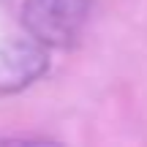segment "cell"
Here are the masks:
<instances>
[{
    "label": "cell",
    "instance_id": "2",
    "mask_svg": "<svg viewBox=\"0 0 147 147\" xmlns=\"http://www.w3.org/2000/svg\"><path fill=\"white\" fill-rule=\"evenodd\" d=\"M49 71V47L36 38L0 41V93H19Z\"/></svg>",
    "mask_w": 147,
    "mask_h": 147
},
{
    "label": "cell",
    "instance_id": "1",
    "mask_svg": "<svg viewBox=\"0 0 147 147\" xmlns=\"http://www.w3.org/2000/svg\"><path fill=\"white\" fill-rule=\"evenodd\" d=\"M90 19V0H25L22 25L27 36L49 49L76 44Z\"/></svg>",
    "mask_w": 147,
    "mask_h": 147
}]
</instances>
